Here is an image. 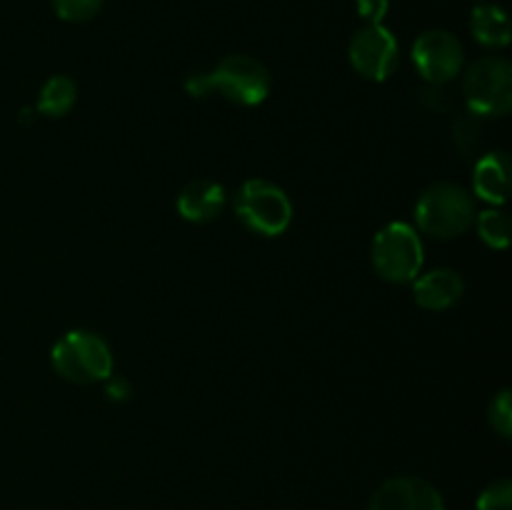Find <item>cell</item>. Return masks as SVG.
I'll return each instance as SVG.
<instances>
[{"label":"cell","instance_id":"9","mask_svg":"<svg viewBox=\"0 0 512 510\" xmlns=\"http://www.w3.org/2000/svg\"><path fill=\"white\" fill-rule=\"evenodd\" d=\"M368 510H445V500L433 483L418 475H398L380 485Z\"/></svg>","mask_w":512,"mask_h":510},{"label":"cell","instance_id":"16","mask_svg":"<svg viewBox=\"0 0 512 510\" xmlns=\"http://www.w3.org/2000/svg\"><path fill=\"white\" fill-rule=\"evenodd\" d=\"M453 138L460 153L468 155V158L478 155L480 145H483V125H480L478 115H473L470 110L460 115L453 123Z\"/></svg>","mask_w":512,"mask_h":510},{"label":"cell","instance_id":"3","mask_svg":"<svg viewBox=\"0 0 512 510\" xmlns=\"http://www.w3.org/2000/svg\"><path fill=\"white\" fill-rule=\"evenodd\" d=\"M475 200L455 183H435L415 203V223L433 238H458L475 223Z\"/></svg>","mask_w":512,"mask_h":510},{"label":"cell","instance_id":"7","mask_svg":"<svg viewBox=\"0 0 512 510\" xmlns=\"http://www.w3.org/2000/svg\"><path fill=\"white\" fill-rule=\"evenodd\" d=\"M348 58L355 73L375 80V83H383L398 68V38L383 23H365L350 40Z\"/></svg>","mask_w":512,"mask_h":510},{"label":"cell","instance_id":"19","mask_svg":"<svg viewBox=\"0 0 512 510\" xmlns=\"http://www.w3.org/2000/svg\"><path fill=\"white\" fill-rule=\"evenodd\" d=\"M490 425L500 438H510L512 433V403L510 390H500L490 403Z\"/></svg>","mask_w":512,"mask_h":510},{"label":"cell","instance_id":"4","mask_svg":"<svg viewBox=\"0 0 512 510\" xmlns=\"http://www.w3.org/2000/svg\"><path fill=\"white\" fill-rule=\"evenodd\" d=\"M235 215L253 233L278 238L293 223V203L280 185L253 178L235 193Z\"/></svg>","mask_w":512,"mask_h":510},{"label":"cell","instance_id":"6","mask_svg":"<svg viewBox=\"0 0 512 510\" xmlns=\"http://www.w3.org/2000/svg\"><path fill=\"white\" fill-rule=\"evenodd\" d=\"M465 103L478 118L505 115L512 108V68L505 58H480L465 70Z\"/></svg>","mask_w":512,"mask_h":510},{"label":"cell","instance_id":"14","mask_svg":"<svg viewBox=\"0 0 512 510\" xmlns=\"http://www.w3.org/2000/svg\"><path fill=\"white\" fill-rule=\"evenodd\" d=\"M78 100V85L68 75H53L45 80L38 95V113L48 118H63Z\"/></svg>","mask_w":512,"mask_h":510},{"label":"cell","instance_id":"11","mask_svg":"<svg viewBox=\"0 0 512 510\" xmlns=\"http://www.w3.org/2000/svg\"><path fill=\"white\" fill-rule=\"evenodd\" d=\"M225 208V190L215 180L198 178L185 185L178 195V213L188 223H210Z\"/></svg>","mask_w":512,"mask_h":510},{"label":"cell","instance_id":"5","mask_svg":"<svg viewBox=\"0 0 512 510\" xmlns=\"http://www.w3.org/2000/svg\"><path fill=\"white\" fill-rule=\"evenodd\" d=\"M370 258H373L375 273L388 283H413L425 260L418 230L403 220L388 223L373 238Z\"/></svg>","mask_w":512,"mask_h":510},{"label":"cell","instance_id":"18","mask_svg":"<svg viewBox=\"0 0 512 510\" xmlns=\"http://www.w3.org/2000/svg\"><path fill=\"white\" fill-rule=\"evenodd\" d=\"M103 3L105 0H53V8L68 23H85L100 13Z\"/></svg>","mask_w":512,"mask_h":510},{"label":"cell","instance_id":"15","mask_svg":"<svg viewBox=\"0 0 512 510\" xmlns=\"http://www.w3.org/2000/svg\"><path fill=\"white\" fill-rule=\"evenodd\" d=\"M478 235L490 248H508L510 243V218L498 208H488L485 213L475 215Z\"/></svg>","mask_w":512,"mask_h":510},{"label":"cell","instance_id":"1","mask_svg":"<svg viewBox=\"0 0 512 510\" xmlns=\"http://www.w3.org/2000/svg\"><path fill=\"white\" fill-rule=\"evenodd\" d=\"M270 73L258 58L228 55L208 73H193L185 80V90L193 98H208L210 93L223 95L228 103L240 108H255L270 93Z\"/></svg>","mask_w":512,"mask_h":510},{"label":"cell","instance_id":"12","mask_svg":"<svg viewBox=\"0 0 512 510\" xmlns=\"http://www.w3.org/2000/svg\"><path fill=\"white\" fill-rule=\"evenodd\" d=\"M473 190L480 200L503 205L510 195V158L505 153H485L475 163Z\"/></svg>","mask_w":512,"mask_h":510},{"label":"cell","instance_id":"21","mask_svg":"<svg viewBox=\"0 0 512 510\" xmlns=\"http://www.w3.org/2000/svg\"><path fill=\"white\" fill-rule=\"evenodd\" d=\"M105 383H108V398L115 400V403H123V400H128L130 395H133V388H130V383L125 378H115V375H110Z\"/></svg>","mask_w":512,"mask_h":510},{"label":"cell","instance_id":"8","mask_svg":"<svg viewBox=\"0 0 512 510\" xmlns=\"http://www.w3.org/2000/svg\"><path fill=\"white\" fill-rule=\"evenodd\" d=\"M413 63L430 85H445L463 70L465 50L453 33L433 28L420 33L413 43Z\"/></svg>","mask_w":512,"mask_h":510},{"label":"cell","instance_id":"17","mask_svg":"<svg viewBox=\"0 0 512 510\" xmlns=\"http://www.w3.org/2000/svg\"><path fill=\"white\" fill-rule=\"evenodd\" d=\"M478 510H512V483L508 478H498L485 485L478 495Z\"/></svg>","mask_w":512,"mask_h":510},{"label":"cell","instance_id":"13","mask_svg":"<svg viewBox=\"0 0 512 510\" xmlns=\"http://www.w3.org/2000/svg\"><path fill=\"white\" fill-rule=\"evenodd\" d=\"M473 38L485 48H505L510 43V20L503 8L493 3H483L470 15Z\"/></svg>","mask_w":512,"mask_h":510},{"label":"cell","instance_id":"10","mask_svg":"<svg viewBox=\"0 0 512 510\" xmlns=\"http://www.w3.org/2000/svg\"><path fill=\"white\" fill-rule=\"evenodd\" d=\"M465 293V283L460 273L450 268H435L413 280L415 303L425 310L453 308Z\"/></svg>","mask_w":512,"mask_h":510},{"label":"cell","instance_id":"20","mask_svg":"<svg viewBox=\"0 0 512 510\" xmlns=\"http://www.w3.org/2000/svg\"><path fill=\"white\" fill-rule=\"evenodd\" d=\"M355 5L365 23H383L390 10V0H355Z\"/></svg>","mask_w":512,"mask_h":510},{"label":"cell","instance_id":"2","mask_svg":"<svg viewBox=\"0 0 512 510\" xmlns=\"http://www.w3.org/2000/svg\"><path fill=\"white\" fill-rule=\"evenodd\" d=\"M55 373L75 385H90L113 375V350L93 330H70L50 350Z\"/></svg>","mask_w":512,"mask_h":510}]
</instances>
